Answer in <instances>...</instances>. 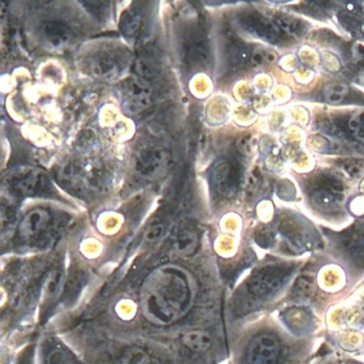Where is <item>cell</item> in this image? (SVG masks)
Segmentation results:
<instances>
[{
  "label": "cell",
  "instance_id": "14",
  "mask_svg": "<svg viewBox=\"0 0 364 364\" xmlns=\"http://www.w3.org/2000/svg\"><path fill=\"white\" fill-rule=\"evenodd\" d=\"M345 248L355 264L364 267V227L353 228L346 234Z\"/></svg>",
  "mask_w": 364,
  "mask_h": 364
},
{
  "label": "cell",
  "instance_id": "17",
  "mask_svg": "<svg viewBox=\"0 0 364 364\" xmlns=\"http://www.w3.org/2000/svg\"><path fill=\"white\" fill-rule=\"evenodd\" d=\"M86 274L82 272H76L71 274L68 282L65 283L63 291V299L65 304L74 302L77 298L78 294L84 289L86 284Z\"/></svg>",
  "mask_w": 364,
  "mask_h": 364
},
{
  "label": "cell",
  "instance_id": "16",
  "mask_svg": "<svg viewBox=\"0 0 364 364\" xmlns=\"http://www.w3.org/2000/svg\"><path fill=\"white\" fill-rule=\"evenodd\" d=\"M142 26H144L142 16L135 10L125 11L121 16L120 24H119L121 33L127 39H134L137 37L138 33L141 31Z\"/></svg>",
  "mask_w": 364,
  "mask_h": 364
},
{
  "label": "cell",
  "instance_id": "15",
  "mask_svg": "<svg viewBox=\"0 0 364 364\" xmlns=\"http://www.w3.org/2000/svg\"><path fill=\"white\" fill-rule=\"evenodd\" d=\"M182 343L189 350L203 353L212 347L213 338L203 330H191L183 334Z\"/></svg>",
  "mask_w": 364,
  "mask_h": 364
},
{
  "label": "cell",
  "instance_id": "3",
  "mask_svg": "<svg viewBox=\"0 0 364 364\" xmlns=\"http://www.w3.org/2000/svg\"><path fill=\"white\" fill-rule=\"evenodd\" d=\"M129 65V56L123 48H108L97 52L91 58V73L102 80H112L121 76Z\"/></svg>",
  "mask_w": 364,
  "mask_h": 364
},
{
  "label": "cell",
  "instance_id": "8",
  "mask_svg": "<svg viewBox=\"0 0 364 364\" xmlns=\"http://www.w3.org/2000/svg\"><path fill=\"white\" fill-rule=\"evenodd\" d=\"M287 270L280 267H265L259 270L248 283V289L253 296L265 298L276 293L287 278Z\"/></svg>",
  "mask_w": 364,
  "mask_h": 364
},
{
  "label": "cell",
  "instance_id": "27",
  "mask_svg": "<svg viewBox=\"0 0 364 364\" xmlns=\"http://www.w3.org/2000/svg\"><path fill=\"white\" fill-rule=\"evenodd\" d=\"M16 219V208L10 201H6L3 199L1 203V223H3V229L6 225H10Z\"/></svg>",
  "mask_w": 364,
  "mask_h": 364
},
{
  "label": "cell",
  "instance_id": "20",
  "mask_svg": "<svg viewBox=\"0 0 364 364\" xmlns=\"http://www.w3.org/2000/svg\"><path fill=\"white\" fill-rule=\"evenodd\" d=\"M46 364H78L77 358L65 346L57 344L50 347L46 355Z\"/></svg>",
  "mask_w": 364,
  "mask_h": 364
},
{
  "label": "cell",
  "instance_id": "18",
  "mask_svg": "<svg viewBox=\"0 0 364 364\" xmlns=\"http://www.w3.org/2000/svg\"><path fill=\"white\" fill-rule=\"evenodd\" d=\"M340 196L330 189L316 184L313 185L312 193H311V198H312L315 205L323 208V210H331V208H336Z\"/></svg>",
  "mask_w": 364,
  "mask_h": 364
},
{
  "label": "cell",
  "instance_id": "11",
  "mask_svg": "<svg viewBox=\"0 0 364 364\" xmlns=\"http://www.w3.org/2000/svg\"><path fill=\"white\" fill-rule=\"evenodd\" d=\"M173 247L180 257H193L200 247L199 232L193 225H183L176 232Z\"/></svg>",
  "mask_w": 364,
  "mask_h": 364
},
{
  "label": "cell",
  "instance_id": "19",
  "mask_svg": "<svg viewBox=\"0 0 364 364\" xmlns=\"http://www.w3.org/2000/svg\"><path fill=\"white\" fill-rule=\"evenodd\" d=\"M228 59L232 67L242 69L252 60V55L246 46L238 42H232L228 48Z\"/></svg>",
  "mask_w": 364,
  "mask_h": 364
},
{
  "label": "cell",
  "instance_id": "1",
  "mask_svg": "<svg viewBox=\"0 0 364 364\" xmlns=\"http://www.w3.org/2000/svg\"><path fill=\"white\" fill-rule=\"evenodd\" d=\"M195 287L191 274L180 266L155 268L142 283L140 308L153 325L168 326L180 321L191 310Z\"/></svg>",
  "mask_w": 364,
  "mask_h": 364
},
{
  "label": "cell",
  "instance_id": "13",
  "mask_svg": "<svg viewBox=\"0 0 364 364\" xmlns=\"http://www.w3.org/2000/svg\"><path fill=\"white\" fill-rule=\"evenodd\" d=\"M185 53L189 63L201 65L208 59V48L205 38L199 31L189 33L188 38L185 41Z\"/></svg>",
  "mask_w": 364,
  "mask_h": 364
},
{
  "label": "cell",
  "instance_id": "5",
  "mask_svg": "<svg viewBox=\"0 0 364 364\" xmlns=\"http://www.w3.org/2000/svg\"><path fill=\"white\" fill-rule=\"evenodd\" d=\"M171 156L163 149H146L138 154L135 170L142 178L148 181L163 178L169 170Z\"/></svg>",
  "mask_w": 364,
  "mask_h": 364
},
{
  "label": "cell",
  "instance_id": "4",
  "mask_svg": "<svg viewBox=\"0 0 364 364\" xmlns=\"http://www.w3.org/2000/svg\"><path fill=\"white\" fill-rule=\"evenodd\" d=\"M9 187L18 197H37L50 191L46 173L37 169H24L10 176Z\"/></svg>",
  "mask_w": 364,
  "mask_h": 364
},
{
  "label": "cell",
  "instance_id": "24",
  "mask_svg": "<svg viewBox=\"0 0 364 364\" xmlns=\"http://www.w3.org/2000/svg\"><path fill=\"white\" fill-rule=\"evenodd\" d=\"M348 88L342 84H331L323 89V99L329 104H340L348 92Z\"/></svg>",
  "mask_w": 364,
  "mask_h": 364
},
{
  "label": "cell",
  "instance_id": "29",
  "mask_svg": "<svg viewBox=\"0 0 364 364\" xmlns=\"http://www.w3.org/2000/svg\"><path fill=\"white\" fill-rule=\"evenodd\" d=\"M274 60V55L272 53L264 52V50H257L253 52L252 61L255 65H263L264 63H272Z\"/></svg>",
  "mask_w": 364,
  "mask_h": 364
},
{
  "label": "cell",
  "instance_id": "25",
  "mask_svg": "<svg viewBox=\"0 0 364 364\" xmlns=\"http://www.w3.org/2000/svg\"><path fill=\"white\" fill-rule=\"evenodd\" d=\"M346 129L349 135L353 136L355 139L364 142V112L350 117L347 122Z\"/></svg>",
  "mask_w": 364,
  "mask_h": 364
},
{
  "label": "cell",
  "instance_id": "9",
  "mask_svg": "<svg viewBox=\"0 0 364 364\" xmlns=\"http://www.w3.org/2000/svg\"><path fill=\"white\" fill-rule=\"evenodd\" d=\"M152 88L140 77L127 80L124 86V107L129 114H139L151 105Z\"/></svg>",
  "mask_w": 364,
  "mask_h": 364
},
{
  "label": "cell",
  "instance_id": "22",
  "mask_svg": "<svg viewBox=\"0 0 364 364\" xmlns=\"http://www.w3.org/2000/svg\"><path fill=\"white\" fill-rule=\"evenodd\" d=\"M274 24L282 33L289 36H301L306 31V24L298 18L289 16H279L274 18Z\"/></svg>",
  "mask_w": 364,
  "mask_h": 364
},
{
  "label": "cell",
  "instance_id": "30",
  "mask_svg": "<svg viewBox=\"0 0 364 364\" xmlns=\"http://www.w3.org/2000/svg\"><path fill=\"white\" fill-rule=\"evenodd\" d=\"M164 233V225L161 223L152 225L148 231L146 232V238L149 242H155L159 240Z\"/></svg>",
  "mask_w": 364,
  "mask_h": 364
},
{
  "label": "cell",
  "instance_id": "21",
  "mask_svg": "<svg viewBox=\"0 0 364 364\" xmlns=\"http://www.w3.org/2000/svg\"><path fill=\"white\" fill-rule=\"evenodd\" d=\"M65 277L59 269H53L46 274L43 281V291L48 297H55L63 293L65 287Z\"/></svg>",
  "mask_w": 364,
  "mask_h": 364
},
{
  "label": "cell",
  "instance_id": "2",
  "mask_svg": "<svg viewBox=\"0 0 364 364\" xmlns=\"http://www.w3.org/2000/svg\"><path fill=\"white\" fill-rule=\"evenodd\" d=\"M55 219L46 208H33L21 220L18 228V237L27 245H43L52 236Z\"/></svg>",
  "mask_w": 364,
  "mask_h": 364
},
{
  "label": "cell",
  "instance_id": "26",
  "mask_svg": "<svg viewBox=\"0 0 364 364\" xmlns=\"http://www.w3.org/2000/svg\"><path fill=\"white\" fill-rule=\"evenodd\" d=\"M82 7L95 18L99 20H105L109 14L110 3L107 1H80Z\"/></svg>",
  "mask_w": 364,
  "mask_h": 364
},
{
  "label": "cell",
  "instance_id": "7",
  "mask_svg": "<svg viewBox=\"0 0 364 364\" xmlns=\"http://www.w3.org/2000/svg\"><path fill=\"white\" fill-rule=\"evenodd\" d=\"M210 178L213 188L221 197H232L237 191L240 173L228 159H220L214 164Z\"/></svg>",
  "mask_w": 364,
  "mask_h": 364
},
{
  "label": "cell",
  "instance_id": "28",
  "mask_svg": "<svg viewBox=\"0 0 364 364\" xmlns=\"http://www.w3.org/2000/svg\"><path fill=\"white\" fill-rule=\"evenodd\" d=\"M312 289L313 281L310 278H306V277H301L296 282L295 287H294V294L297 297H306V296L310 295Z\"/></svg>",
  "mask_w": 364,
  "mask_h": 364
},
{
  "label": "cell",
  "instance_id": "23",
  "mask_svg": "<svg viewBox=\"0 0 364 364\" xmlns=\"http://www.w3.org/2000/svg\"><path fill=\"white\" fill-rule=\"evenodd\" d=\"M151 357L144 348L132 346L123 351L121 364H150Z\"/></svg>",
  "mask_w": 364,
  "mask_h": 364
},
{
  "label": "cell",
  "instance_id": "12",
  "mask_svg": "<svg viewBox=\"0 0 364 364\" xmlns=\"http://www.w3.org/2000/svg\"><path fill=\"white\" fill-rule=\"evenodd\" d=\"M41 33L48 46L54 48H65L71 43L74 38L72 29L65 23L57 21L44 23L42 25Z\"/></svg>",
  "mask_w": 364,
  "mask_h": 364
},
{
  "label": "cell",
  "instance_id": "10",
  "mask_svg": "<svg viewBox=\"0 0 364 364\" xmlns=\"http://www.w3.org/2000/svg\"><path fill=\"white\" fill-rule=\"evenodd\" d=\"M238 24L247 33H252L257 38L272 43L282 39V31L274 23L269 22L267 18L257 14H245L238 18Z\"/></svg>",
  "mask_w": 364,
  "mask_h": 364
},
{
  "label": "cell",
  "instance_id": "6",
  "mask_svg": "<svg viewBox=\"0 0 364 364\" xmlns=\"http://www.w3.org/2000/svg\"><path fill=\"white\" fill-rule=\"evenodd\" d=\"M281 355V345L272 334L255 336L247 349L248 364H277Z\"/></svg>",
  "mask_w": 364,
  "mask_h": 364
}]
</instances>
